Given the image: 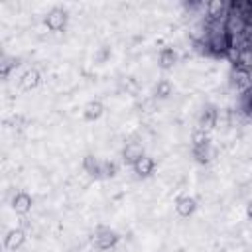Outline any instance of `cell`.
Masks as SVG:
<instances>
[{
  "mask_svg": "<svg viewBox=\"0 0 252 252\" xmlns=\"http://www.w3.org/2000/svg\"><path fill=\"white\" fill-rule=\"evenodd\" d=\"M154 167H156V161L150 158V156H142L136 163H134V171L140 175V177H148L154 173Z\"/></svg>",
  "mask_w": 252,
  "mask_h": 252,
  "instance_id": "277c9868",
  "label": "cell"
},
{
  "mask_svg": "<svg viewBox=\"0 0 252 252\" xmlns=\"http://www.w3.org/2000/svg\"><path fill=\"white\" fill-rule=\"evenodd\" d=\"M83 165H85V169H87L89 173H93V175H98V173L102 171V163H98V159H96L94 156H87L85 161H83Z\"/></svg>",
  "mask_w": 252,
  "mask_h": 252,
  "instance_id": "7c38bea8",
  "label": "cell"
},
{
  "mask_svg": "<svg viewBox=\"0 0 252 252\" xmlns=\"http://www.w3.org/2000/svg\"><path fill=\"white\" fill-rule=\"evenodd\" d=\"M102 110H104V106L98 100H91V102H87V106L83 110V116H85V120H96V118H100Z\"/></svg>",
  "mask_w": 252,
  "mask_h": 252,
  "instance_id": "9c48e42d",
  "label": "cell"
},
{
  "mask_svg": "<svg viewBox=\"0 0 252 252\" xmlns=\"http://www.w3.org/2000/svg\"><path fill=\"white\" fill-rule=\"evenodd\" d=\"M246 217H248V219H252V201L246 205Z\"/></svg>",
  "mask_w": 252,
  "mask_h": 252,
  "instance_id": "ac0fdd59",
  "label": "cell"
},
{
  "mask_svg": "<svg viewBox=\"0 0 252 252\" xmlns=\"http://www.w3.org/2000/svg\"><path fill=\"white\" fill-rule=\"evenodd\" d=\"M207 144H209V136L203 130H199V132L193 134V148L195 146H207Z\"/></svg>",
  "mask_w": 252,
  "mask_h": 252,
  "instance_id": "9a60e30c",
  "label": "cell"
},
{
  "mask_svg": "<svg viewBox=\"0 0 252 252\" xmlns=\"http://www.w3.org/2000/svg\"><path fill=\"white\" fill-rule=\"evenodd\" d=\"M24 240H26L24 230H22V228H14V230H10L8 236H6V246H8L10 250H16L18 246H22Z\"/></svg>",
  "mask_w": 252,
  "mask_h": 252,
  "instance_id": "30bf717a",
  "label": "cell"
},
{
  "mask_svg": "<svg viewBox=\"0 0 252 252\" xmlns=\"http://www.w3.org/2000/svg\"><path fill=\"white\" fill-rule=\"evenodd\" d=\"M14 65H18L16 59H8V57H4V63H2V75L6 77L8 71H10V67H14Z\"/></svg>",
  "mask_w": 252,
  "mask_h": 252,
  "instance_id": "2e32d148",
  "label": "cell"
},
{
  "mask_svg": "<svg viewBox=\"0 0 252 252\" xmlns=\"http://www.w3.org/2000/svg\"><path fill=\"white\" fill-rule=\"evenodd\" d=\"M193 154H195V158H197L201 163H203V161H209L211 156H213L209 144H207V146H195V148H193Z\"/></svg>",
  "mask_w": 252,
  "mask_h": 252,
  "instance_id": "4fadbf2b",
  "label": "cell"
},
{
  "mask_svg": "<svg viewBox=\"0 0 252 252\" xmlns=\"http://www.w3.org/2000/svg\"><path fill=\"white\" fill-rule=\"evenodd\" d=\"M158 61H159V67L161 69H171L175 65V61H177V53L171 47H165V49L159 51V59Z\"/></svg>",
  "mask_w": 252,
  "mask_h": 252,
  "instance_id": "ba28073f",
  "label": "cell"
},
{
  "mask_svg": "<svg viewBox=\"0 0 252 252\" xmlns=\"http://www.w3.org/2000/svg\"><path fill=\"white\" fill-rule=\"evenodd\" d=\"M171 83L167 81V79H161V81H158V85H156V94L158 96H161V98H165V96H169L171 94Z\"/></svg>",
  "mask_w": 252,
  "mask_h": 252,
  "instance_id": "5bb4252c",
  "label": "cell"
},
{
  "mask_svg": "<svg viewBox=\"0 0 252 252\" xmlns=\"http://www.w3.org/2000/svg\"><path fill=\"white\" fill-rule=\"evenodd\" d=\"M215 118H217V112L213 110V108H207L205 112H203V116H201V130L205 132V130H211L213 126H215Z\"/></svg>",
  "mask_w": 252,
  "mask_h": 252,
  "instance_id": "8fae6325",
  "label": "cell"
},
{
  "mask_svg": "<svg viewBox=\"0 0 252 252\" xmlns=\"http://www.w3.org/2000/svg\"><path fill=\"white\" fill-rule=\"evenodd\" d=\"M122 156H124V159H126L128 163L134 165V163L144 156V148H142V144H138V142H130V144H126Z\"/></svg>",
  "mask_w": 252,
  "mask_h": 252,
  "instance_id": "3957f363",
  "label": "cell"
},
{
  "mask_svg": "<svg viewBox=\"0 0 252 252\" xmlns=\"http://www.w3.org/2000/svg\"><path fill=\"white\" fill-rule=\"evenodd\" d=\"M116 240H118V234H116L112 228H106V226H100V228L96 230V234H94V242H96V246H98L100 250H106V248L114 246Z\"/></svg>",
  "mask_w": 252,
  "mask_h": 252,
  "instance_id": "6da1fadb",
  "label": "cell"
},
{
  "mask_svg": "<svg viewBox=\"0 0 252 252\" xmlns=\"http://www.w3.org/2000/svg\"><path fill=\"white\" fill-rule=\"evenodd\" d=\"M246 94H248V96H246V110L252 112V91H248Z\"/></svg>",
  "mask_w": 252,
  "mask_h": 252,
  "instance_id": "e0dca14e",
  "label": "cell"
},
{
  "mask_svg": "<svg viewBox=\"0 0 252 252\" xmlns=\"http://www.w3.org/2000/svg\"><path fill=\"white\" fill-rule=\"evenodd\" d=\"M37 83H39V73H37L35 69L26 71V73L22 75V79H20V87H22L24 91H32V89H35Z\"/></svg>",
  "mask_w": 252,
  "mask_h": 252,
  "instance_id": "52a82bcc",
  "label": "cell"
},
{
  "mask_svg": "<svg viewBox=\"0 0 252 252\" xmlns=\"http://www.w3.org/2000/svg\"><path fill=\"white\" fill-rule=\"evenodd\" d=\"M12 207H14V211L16 213H28L30 209H32V197L28 195V193H24V191H20L16 197H14V201H12Z\"/></svg>",
  "mask_w": 252,
  "mask_h": 252,
  "instance_id": "8992f818",
  "label": "cell"
},
{
  "mask_svg": "<svg viewBox=\"0 0 252 252\" xmlns=\"http://www.w3.org/2000/svg\"><path fill=\"white\" fill-rule=\"evenodd\" d=\"M195 209H197V201H195L193 197H181V199H177V203H175V211H177L181 217L193 215Z\"/></svg>",
  "mask_w": 252,
  "mask_h": 252,
  "instance_id": "5b68a950",
  "label": "cell"
},
{
  "mask_svg": "<svg viewBox=\"0 0 252 252\" xmlns=\"http://www.w3.org/2000/svg\"><path fill=\"white\" fill-rule=\"evenodd\" d=\"M45 24H47V28H49V30L59 32V30H63V28H65V24H67V14H65L63 10H59V8H53V10L47 14Z\"/></svg>",
  "mask_w": 252,
  "mask_h": 252,
  "instance_id": "7a4b0ae2",
  "label": "cell"
}]
</instances>
